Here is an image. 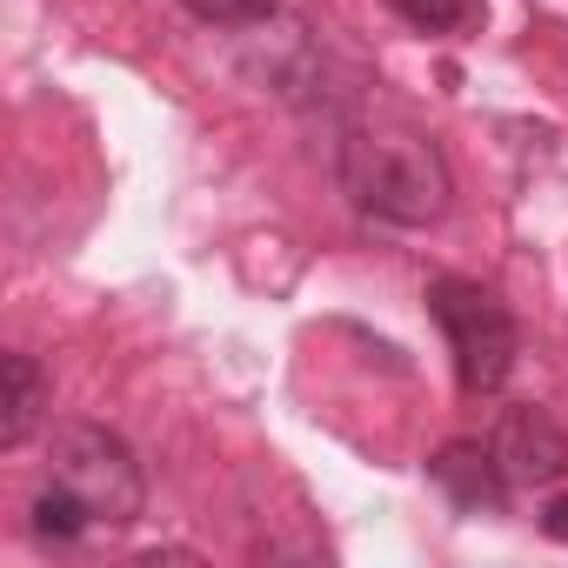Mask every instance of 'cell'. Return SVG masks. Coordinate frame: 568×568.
Masks as SVG:
<instances>
[{
    "label": "cell",
    "instance_id": "8992f818",
    "mask_svg": "<svg viewBox=\"0 0 568 568\" xmlns=\"http://www.w3.org/2000/svg\"><path fill=\"white\" fill-rule=\"evenodd\" d=\"M0 375H8V415H0V448H21L48 408V382L34 368V355H8L0 362Z\"/></svg>",
    "mask_w": 568,
    "mask_h": 568
},
{
    "label": "cell",
    "instance_id": "277c9868",
    "mask_svg": "<svg viewBox=\"0 0 568 568\" xmlns=\"http://www.w3.org/2000/svg\"><path fill=\"white\" fill-rule=\"evenodd\" d=\"M495 462L515 488H535V481H561L568 475V435L555 428L548 408H508L495 422Z\"/></svg>",
    "mask_w": 568,
    "mask_h": 568
},
{
    "label": "cell",
    "instance_id": "6da1fadb",
    "mask_svg": "<svg viewBox=\"0 0 568 568\" xmlns=\"http://www.w3.org/2000/svg\"><path fill=\"white\" fill-rule=\"evenodd\" d=\"M342 187L362 214H382L395 227H428L448 214L455 174L442 148L415 128H348L342 134Z\"/></svg>",
    "mask_w": 568,
    "mask_h": 568
},
{
    "label": "cell",
    "instance_id": "5b68a950",
    "mask_svg": "<svg viewBox=\"0 0 568 568\" xmlns=\"http://www.w3.org/2000/svg\"><path fill=\"white\" fill-rule=\"evenodd\" d=\"M428 475H435V488H442L462 515H501V508H508V488H515V481L501 475L495 448H481V442H448V448H435Z\"/></svg>",
    "mask_w": 568,
    "mask_h": 568
},
{
    "label": "cell",
    "instance_id": "ba28073f",
    "mask_svg": "<svg viewBox=\"0 0 568 568\" xmlns=\"http://www.w3.org/2000/svg\"><path fill=\"white\" fill-rule=\"evenodd\" d=\"M395 14L422 34H468L481 28V0H395Z\"/></svg>",
    "mask_w": 568,
    "mask_h": 568
},
{
    "label": "cell",
    "instance_id": "9c48e42d",
    "mask_svg": "<svg viewBox=\"0 0 568 568\" xmlns=\"http://www.w3.org/2000/svg\"><path fill=\"white\" fill-rule=\"evenodd\" d=\"M187 8L201 21H214V28H254V21L274 14V0H187Z\"/></svg>",
    "mask_w": 568,
    "mask_h": 568
},
{
    "label": "cell",
    "instance_id": "3957f363",
    "mask_svg": "<svg viewBox=\"0 0 568 568\" xmlns=\"http://www.w3.org/2000/svg\"><path fill=\"white\" fill-rule=\"evenodd\" d=\"M54 481H68L101 521H134L148 501L134 448L121 435H108L101 422H61L54 428Z\"/></svg>",
    "mask_w": 568,
    "mask_h": 568
},
{
    "label": "cell",
    "instance_id": "7a4b0ae2",
    "mask_svg": "<svg viewBox=\"0 0 568 568\" xmlns=\"http://www.w3.org/2000/svg\"><path fill=\"white\" fill-rule=\"evenodd\" d=\"M428 315L442 322L448 348H455V375L468 395H495L515 368V322L501 308L495 288L481 281H462V274H442L428 288Z\"/></svg>",
    "mask_w": 568,
    "mask_h": 568
},
{
    "label": "cell",
    "instance_id": "30bf717a",
    "mask_svg": "<svg viewBox=\"0 0 568 568\" xmlns=\"http://www.w3.org/2000/svg\"><path fill=\"white\" fill-rule=\"evenodd\" d=\"M541 535H548V541H568V495H555V501L541 508Z\"/></svg>",
    "mask_w": 568,
    "mask_h": 568
},
{
    "label": "cell",
    "instance_id": "52a82bcc",
    "mask_svg": "<svg viewBox=\"0 0 568 568\" xmlns=\"http://www.w3.org/2000/svg\"><path fill=\"white\" fill-rule=\"evenodd\" d=\"M28 515H34V535H48V541H74V535H88V521H101V515H94V508L68 488V481L41 488Z\"/></svg>",
    "mask_w": 568,
    "mask_h": 568
}]
</instances>
